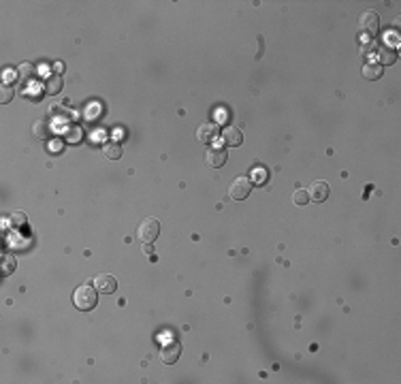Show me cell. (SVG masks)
Masks as SVG:
<instances>
[{
    "mask_svg": "<svg viewBox=\"0 0 401 384\" xmlns=\"http://www.w3.org/2000/svg\"><path fill=\"white\" fill-rule=\"evenodd\" d=\"M96 301H98L96 286H90V284H81L77 291H75V294H73V303L81 312L94 310V307H96Z\"/></svg>",
    "mask_w": 401,
    "mask_h": 384,
    "instance_id": "obj_1",
    "label": "cell"
},
{
    "mask_svg": "<svg viewBox=\"0 0 401 384\" xmlns=\"http://www.w3.org/2000/svg\"><path fill=\"white\" fill-rule=\"evenodd\" d=\"M158 235H160V222H158L156 218H145V220H141L139 228H137V239L141 244H154L158 239Z\"/></svg>",
    "mask_w": 401,
    "mask_h": 384,
    "instance_id": "obj_2",
    "label": "cell"
},
{
    "mask_svg": "<svg viewBox=\"0 0 401 384\" xmlns=\"http://www.w3.org/2000/svg\"><path fill=\"white\" fill-rule=\"evenodd\" d=\"M380 30V17L376 11H365V13L358 17V32L361 37H367V39H374L376 34Z\"/></svg>",
    "mask_w": 401,
    "mask_h": 384,
    "instance_id": "obj_3",
    "label": "cell"
},
{
    "mask_svg": "<svg viewBox=\"0 0 401 384\" xmlns=\"http://www.w3.org/2000/svg\"><path fill=\"white\" fill-rule=\"evenodd\" d=\"M250 192H252L250 177H235L233 184L228 186V194H231V199H235V201L247 199V197H250Z\"/></svg>",
    "mask_w": 401,
    "mask_h": 384,
    "instance_id": "obj_4",
    "label": "cell"
},
{
    "mask_svg": "<svg viewBox=\"0 0 401 384\" xmlns=\"http://www.w3.org/2000/svg\"><path fill=\"white\" fill-rule=\"evenodd\" d=\"M329 192H331V188H329V184L322 180L312 181V186L308 188L310 201H314V203H324V201L329 199Z\"/></svg>",
    "mask_w": 401,
    "mask_h": 384,
    "instance_id": "obj_5",
    "label": "cell"
},
{
    "mask_svg": "<svg viewBox=\"0 0 401 384\" xmlns=\"http://www.w3.org/2000/svg\"><path fill=\"white\" fill-rule=\"evenodd\" d=\"M226 150H224L222 145H214V147H209L207 152H205V162L209 164V167H214V169H220L224 167V162H226Z\"/></svg>",
    "mask_w": 401,
    "mask_h": 384,
    "instance_id": "obj_6",
    "label": "cell"
},
{
    "mask_svg": "<svg viewBox=\"0 0 401 384\" xmlns=\"http://www.w3.org/2000/svg\"><path fill=\"white\" fill-rule=\"evenodd\" d=\"M94 286H96L98 293L111 294V293H115V288H117V280L109 273H100V275L94 277Z\"/></svg>",
    "mask_w": 401,
    "mask_h": 384,
    "instance_id": "obj_7",
    "label": "cell"
},
{
    "mask_svg": "<svg viewBox=\"0 0 401 384\" xmlns=\"http://www.w3.org/2000/svg\"><path fill=\"white\" fill-rule=\"evenodd\" d=\"M179 354H181V346L178 344V341H171V344H164V346H162L160 359H162L164 365H173V363H178Z\"/></svg>",
    "mask_w": 401,
    "mask_h": 384,
    "instance_id": "obj_8",
    "label": "cell"
},
{
    "mask_svg": "<svg viewBox=\"0 0 401 384\" xmlns=\"http://www.w3.org/2000/svg\"><path fill=\"white\" fill-rule=\"evenodd\" d=\"M218 137V126L211 122H205L200 124V126L197 128V139L200 141V143H211Z\"/></svg>",
    "mask_w": 401,
    "mask_h": 384,
    "instance_id": "obj_9",
    "label": "cell"
},
{
    "mask_svg": "<svg viewBox=\"0 0 401 384\" xmlns=\"http://www.w3.org/2000/svg\"><path fill=\"white\" fill-rule=\"evenodd\" d=\"M222 141H224V145H228V147H239L244 143V135H241L239 128L228 126V128H224V133H222Z\"/></svg>",
    "mask_w": 401,
    "mask_h": 384,
    "instance_id": "obj_10",
    "label": "cell"
},
{
    "mask_svg": "<svg viewBox=\"0 0 401 384\" xmlns=\"http://www.w3.org/2000/svg\"><path fill=\"white\" fill-rule=\"evenodd\" d=\"M62 86H64V79L60 75H49L45 79V92L47 94H58L62 90Z\"/></svg>",
    "mask_w": 401,
    "mask_h": 384,
    "instance_id": "obj_11",
    "label": "cell"
},
{
    "mask_svg": "<svg viewBox=\"0 0 401 384\" xmlns=\"http://www.w3.org/2000/svg\"><path fill=\"white\" fill-rule=\"evenodd\" d=\"M103 156L107 158V160H120L122 158V147L113 143V141H109V143L103 145Z\"/></svg>",
    "mask_w": 401,
    "mask_h": 384,
    "instance_id": "obj_12",
    "label": "cell"
},
{
    "mask_svg": "<svg viewBox=\"0 0 401 384\" xmlns=\"http://www.w3.org/2000/svg\"><path fill=\"white\" fill-rule=\"evenodd\" d=\"M378 58H380L382 64H388V67H391V64L397 62V51H395L393 47L384 45V47H380L378 49Z\"/></svg>",
    "mask_w": 401,
    "mask_h": 384,
    "instance_id": "obj_13",
    "label": "cell"
},
{
    "mask_svg": "<svg viewBox=\"0 0 401 384\" xmlns=\"http://www.w3.org/2000/svg\"><path fill=\"white\" fill-rule=\"evenodd\" d=\"M380 75H382V67H380V64L369 62V64H365V67H363V77H365V79H378Z\"/></svg>",
    "mask_w": 401,
    "mask_h": 384,
    "instance_id": "obj_14",
    "label": "cell"
},
{
    "mask_svg": "<svg viewBox=\"0 0 401 384\" xmlns=\"http://www.w3.org/2000/svg\"><path fill=\"white\" fill-rule=\"evenodd\" d=\"M26 214H22V211H13V214L9 216V224H11V228H22V226H26Z\"/></svg>",
    "mask_w": 401,
    "mask_h": 384,
    "instance_id": "obj_15",
    "label": "cell"
},
{
    "mask_svg": "<svg viewBox=\"0 0 401 384\" xmlns=\"http://www.w3.org/2000/svg\"><path fill=\"white\" fill-rule=\"evenodd\" d=\"M81 137H84V133H81L79 126H70L67 133H64V139L68 141V143H79Z\"/></svg>",
    "mask_w": 401,
    "mask_h": 384,
    "instance_id": "obj_16",
    "label": "cell"
},
{
    "mask_svg": "<svg viewBox=\"0 0 401 384\" xmlns=\"http://www.w3.org/2000/svg\"><path fill=\"white\" fill-rule=\"evenodd\" d=\"M17 70H20V77H22V79H30V77H34V73H37L34 64H30V62H22Z\"/></svg>",
    "mask_w": 401,
    "mask_h": 384,
    "instance_id": "obj_17",
    "label": "cell"
},
{
    "mask_svg": "<svg viewBox=\"0 0 401 384\" xmlns=\"http://www.w3.org/2000/svg\"><path fill=\"white\" fill-rule=\"evenodd\" d=\"M310 201V194H308V190H301V188H297L294 190V194H292V203L294 205H299V207H303L305 203Z\"/></svg>",
    "mask_w": 401,
    "mask_h": 384,
    "instance_id": "obj_18",
    "label": "cell"
},
{
    "mask_svg": "<svg viewBox=\"0 0 401 384\" xmlns=\"http://www.w3.org/2000/svg\"><path fill=\"white\" fill-rule=\"evenodd\" d=\"M47 133H49V126H47L45 120H37L34 122V135L39 139H47Z\"/></svg>",
    "mask_w": 401,
    "mask_h": 384,
    "instance_id": "obj_19",
    "label": "cell"
},
{
    "mask_svg": "<svg viewBox=\"0 0 401 384\" xmlns=\"http://www.w3.org/2000/svg\"><path fill=\"white\" fill-rule=\"evenodd\" d=\"M13 271H15V258L13 256H4L2 258V273L9 275V273H13Z\"/></svg>",
    "mask_w": 401,
    "mask_h": 384,
    "instance_id": "obj_20",
    "label": "cell"
},
{
    "mask_svg": "<svg viewBox=\"0 0 401 384\" xmlns=\"http://www.w3.org/2000/svg\"><path fill=\"white\" fill-rule=\"evenodd\" d=\"M11 98H13V88L4 84V86H2V90H0V103H4V105H7Z\"/></svg>",
    "mask_w": 401,
    "mask_h": 384,
    "instance_id": "obj_21",
    "label": "cell"
},
{
    "mask_svg": "<svg viewBox=\"0 0 401 384\" xmlns=\"http://www.w3.org/2000/svg\"><path fill=\"white\" fill-rule=\"evenodd\" d=\"M17 77H20V70H17V68H7V70H4V81H7V86L13 84Z\"/></svg>",
    "mask_w": 401,
    "mask_h": 384,
    "instance_id": "obj_22",
    "label": "cell"
},
{
    "mask_svg": "<svg viewBox=\"0 0 401 384\" xmlns=\"http://www.w3.org/2000/svg\"><path fill=\"white\" fill-rule=\"evenodd\" d=\"M265 180H267V173H265L263 169H256V171H254V177H252V181H254V184H265Z\"/></svg>",
    "mask_w": 401,
    "mask_h": 384,
    "instance_id": "obj_23",
    "label": "cell"
},
{
    "mask_svg": "<svg viewBox=\"0 0 401 384\" xmlns=\"http://www.w3.org/2000/svg\"><path fill=\"white\" fill-rule=\"evenodd\" d=\"M143 252H145V254H152V252H154V248H152V244H143Z\"/></svg>",
    "mask_w": 401,
    "mask_h": 384,
    "instance_id": "obj_24",
    "label": "cell"
}]
</instances>
